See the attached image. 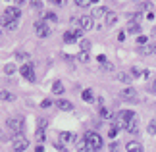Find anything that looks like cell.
<instances>
[{"label":"cell","mask_w":156,"mask_h":152,"mask_svg":"<svg viewBox=\"0 0 156 152\" xmlns=\"http://www.w3.org/2000/svg\"><path fill=\"white\" fill-rule=\"evenodd\" d=\"M141 8L145 10V12H148V14H151L152 8H154V4H152V2H143V4H141Z\"/></svg>","instance_id":"4316f807"},{"label":"cell","mask_w":156,"mask_h":152,"mask_svg":"<svg viewBox=\"0 0 156 152\" xmlns=\"http://www.w3.org/2000/svg\"><path fill=\"white\" fill-rule=\"evenodd\" d=\"M119 96H122L123 100H137V90L133 87H125L122 93H119Z\"/></svg>","instance_id":"ba28073f"},{"label":"cell","mask_w":156,"mask_h":152,"mask_svg":"<svg viewBox=\"0 0 156 152\" xmlns=\"http://www.w3.org/2000/svg\"><path fill=\"white\" fill-rule=\"evenodd\" d=\"M44 125H46V119H39V129H43Z\"/></svg>","instance_id":"b9f144b4"},{"label":"cell","mask_w":156,"mask_h":152,"mask_svg":"<svg viewBox=\"0 0 156 152\" xmlns=\"http://www.w3.org/2000/svg\"><path fill=\"white\" fill-rule=\"evenodd\" d=\"M20 16H21V12H20L17 6H10V8H6L4 14H2L4 19H17V21H20Z\"/></svg>","instance_id":"5b68a950"},{"label":"cell","mask_w":156,"mask_h":152,"mask_svg":"<svg viewBox=\"0 0 156 152\" xmlns=\"http://www.w3.org/2000/svg\"><path fill=\"white\" fill-rule=\"evenodd\" d=\"M137 44H147V37H145V35H139V37H137Z\"/></svg>","instance_id":"836d02e7"},{"label":"cell","mask_w":156,"mask_h":152,"mask_svg":"<svg viewBox=\"0 0 156 152\" xmlns=\"http://www.w3.org/2000/svg\"><path fill=\"white\" fill-rule=\"evenodd\" d=\"M35 33H37V37H41V39H44V37L50 35V29H48V25H46L44 19L35 21Z\"/></svg>","instance_id":"3957f363"},{"label":"cell","mask_w":156,"mask_h":152,"mask_svg":"<svg viewBox=\"0 0 156 152\" xmlns=\"http://www.w3.org/2000/svg\"><path fill=\"white\" fill-rule=\"evenodd\" d=\"M29 4H31L33 10H41V8H43V0H31Z\"/></svg>","instance_id":"484cf974"},{"label":"cell","mask_w":156,"mask_h":152,"mask_svg":"<svg viewBox=\"0 0 156 152\" xmlns=\"http://www.w3.org/2000/svg\"><path fill=\"white\" fill-rule=\"evenodd\" d=\"M6 125H8L12 131H16V135H20V133L23 131V121L20 118H10L8 121H6Z\"/></svg>","instance_id":"8992f818"},{"label":"cell","mask_w":156,"mask_h":152,"mask_svg":"<svg viewBox=\"0 0 156 152\" xmlns=\"http://www.w3.org/2000/svg\"><path fill=\"white\" fill-rule=\"evenodd\" d=\"M106 14H108V10L104 8V6H100V8H97V10L93 12V19H98V17H104Z\"/></svg>","instance_id":"2e32d148"},{"label":"cell","mask_w":156,"mask_h":152,"mask_svg":"<svg viewBox=\"0 0 156 152\" xmlns=\"http://www.w3.org/2000/svg\"><path fill=\"white\" fill-rule=\"evenodd\" d=\"M73 133H69V131H62V133H60V139H62V141L64 143H71V141H73Z\"/></svg>","instance_id":"ac0fdd59"},{"label":"cell","mask_w":156,"mask_h":152,"mask_svg":"<svg viewBox=\"0 0 156 152\" xmlns=\"http://www.w3.org/2000/svg\"><path fill=\"white\" fill-rule=\"evenodd\" d=\"M110 152H118V144H116V143H112V147H110Z\"/></svg>","instance_id":"7bdbcfd3"},{"label":"cell","mask_w":156,"mask_h":152,"mask_svg":"<svg viewBox=\"0 0 156 152\" xmlns=\"http://www.w3.org/2000/svg\"><path fill=\"white\" fill-rule=\"evenodd\" d=\"M125 150L127 152H143V147H141V143H137V141H129L125 144Z\"/></svg>","instance_id":"7c38bea8"},{"label":"cell","mask_w":156,"mask_h":152,"mask_svg":"<svg viewBox=\"0 0 156 152\" xmlns=\"http://www.w3.org/2000/svg\"><path fill=\"white\" fill-rule=\"evenodd\" d=\"M35 152H44V148H43V147H41V144H39V147L35 148Z\"/></svg>","instance_id":"ee69618b"},{"label":"cell","mask_w":156,"mask_h":152,"mask_svg":"<svg viewBox=\"0 0 156 152\" xmlns=\"http://www.w3.org/2000/svg\"><path fill=\"white\" fill-rule=\"evenodd\" d=\"M100 115H102L104 119H112V110H108V108H104V106H100Z\"/></svg>","instance_id":"44dd1931"},{"label":"cell","mask_w":156,"mask_h":152,"mask_svg":"<svg viewBox=\"0 0 156 152\" xmlns=\"http://www.w3.org/2000/svg\"><path fill=\"white\" fill-rule=\"evenodd\" d=\"M0 25H2L4 29H8V31H14V29H17V19H0Z\"/></svg>","instance_id":"30bf717a"},{"label":"cell","mask_w":156,"mask_h":152,"mask_svg":"<svg viewBox=\"0 0 156 152\" xmlns=\"http://www.w3.org/2000/svg\"><path fill=\"white\" fill-rule=\"evenodd\" d=\"M118 81H122V83H131V75H127V73H118Z\"/></svg>","instance_id":"603a6c76"},{"label":"cell","mask_w":156,"mask_h":152,"mask_svg":"<svg viewBox=\"0 0 156 152\" xmlns=\"http://www.w3.org/2000/svg\"><path fill=\"white\" fill-rule=\"evenodd\" d=\"M50 4H54V6H64L66 4V0H48Z\"/></svg>","instance_id":"8d00e7d4"},{"label":"cell","mask_w":156,"mask_h":152,"mask_svg":"<svg viewBox=\"0 0 156 152\" xmlns=\"http://www.w3.org/2000/svg\"><path fill=\"white\" fill-rule=\"evenodd\" d=\"M79 27L83 31H87V29L93 27V16H81L79 17Z\"/></svg>","instance_id":"9c48e42d"},{"label":"cell","mask_w":156,"mask_h":152,"mask_svg":"<svg viewBox=\"0 0 156 152\" xmlns=\"http://www.w3.org/2000/svg\"><path fill=\"white\" fill-rule=\"evenodd\" d=\"M23 2H25V0H16V4H23Z\"/></svg>","instance_id":"f6af8a7d"},{"label":"cell","mask_w":156,"mask_h":152,"mask_svg":"<svg viewBox=\"0 0 156 152\" xmlns=\"http://www.w3.org/2000/svg\"><path fill=\"white\" fill-rule=\"evenodd\" d=\"M89 4H91V0H75V6H79V8H87Z\"/></svg>","instance_id":"f546056e"},{"label":"cell","mask_w":156,"mask_h":152,"mask_svg":"<svg viewBox=\"0 0 156 152\" xmlns=\"http://www.w3.org/2000/svg\"><path fill=\"white\" fill-rule=\"evenodd\" d=\"M98 2V0H91V4H97Z\"/></svg>","instance_id":"7dc6e473"},{"label":"cell","mask_w":156,"mask_h":152,"mask_svg":"<svg viewBox=\"0 0 156 152\" xmlns=\"http://www.w3.org/2000/svg\"><path fill=\"white\" fill-rule=\"evenodd\" d=\"M152 50H154V54H156V42H154V44H152Z\"/></svg>","instance_id":"bcb514c9"},{"label":"cell","mask_w":156,"mask_h":152,"mask_svg":"<svg viewBox=\"0 0 156 152\" xmlns=\"http://www.w3.org/2000/svg\"><path fill=\"white\" fill-rule=\"evenodd\" d=\"M102 68H104V69H108V71H112V69H114V65L106 62V64H102Z\"/></svg>","instance_id":"ab89813d"},{"label":"cell","mask_w":156,"mask_h":152,"mask_svg":"<svg viewBox=\"0 0 156 152\" xmlns=\"http://www.w3.org/2000/svg\"><path fill=\"white\" fill-rule=\"evenodd\" d=\"M52 106V102L48 100V98H46V100H43V102H41V108H50Z\"/></svg>","instance_id":"74e56055"},{"label":"cell","mask_w":156,"mask_h":152,"mask_svg":"<svg viewBox=\"0 0 156 152\" xmlns=\"http://www.w3.org/2000/svg\"><path fill=\"white\" fill-rule=\"evenodd\" d=\"M12 147H14V150H16V152H23V150H27L29 141H27V139L20 133V135H16V139L12 141Z\"/></svg>","instance_id":"7a4b0ae2"},{"label":"cell","mask_w":156,"mask_h":152,"mask_svg":"<svg viewBox=\"0 0 156 152\" xmlns=\"http://www.w3.org/2000/svg\"><path fill=\"white\" fill-rule=\"evenodd\" d=\"M116 23H118V16L114 14V12H108V14H106V25L108 27H114Z\"/></svg>","instance_id":"5bb4252c"},{"label":"cell","mask_w":156,"mask_h":152,"mask_svg":"<svg viewBox=\"0 0 156 152\" xmlns=\"http://www.w3.org/2000/svg\"><path fill=\"white\" fill-rule=\"evenodd\" d=\"M52 93H54V94H62V93H64V83H62V81H54Z\"/></svg>","instance_id":"e0dca14e"},{"label":"cell","mask_w":156,"mask_h":152,"mask_svg":"<svg viewBox=\"0 0 156 152\" xmlns=\"http://www.w3.org/2000/svg\"><path fill=\"white\" fill-rule=\"evenodd\" d=\"M81 35H83V29H81V27L71 29V31H66V33H64V42H69V44H71V42L79 41Z\"/></svg>","instance_id":"277c9868"},{"label":"cell","mask_w":156,"mask_h":152,"mask_svg":"<svg viewBox=\"0 0 156 152\" xmlns=\"http://www.w3.org/2000/svg\"><path fill=\"white\" fill-rule=\"evenodd\" d=\"M148 133H151V135H156V121H152V123L148 125Z\"/></svg>","instance_id":"d590c367"},{"label":"cell","mask_w":156,"mask_h":152,"mask_svg":"<svg viewBox=\"0 0 156 152\" xmlns=\"http://www.w3.org/2000/svg\"><path fill=\"white\" fill-rule=\"evenodd\" d=\"M139 50H141V54H145V56H147V54H151V52H154V50H152V46H148V44L139 46Z\"/></svg>","instance_id":"d4e9b609"},{"label":"cell","mask_w":156,"mask_h":152,"mask_svg":"<svg viewBox=\"0 0 156 152\" xmlns=\"http://www.w3.org/2000/svg\"><path fill=\"white\" fill-rule=\"evenodd\" d=\"M58 108L60 110H64V112H69V110H73V104H71L69 100H58Z\"/></svg>","instance_id":"9a60e30c"},{"label":"cell","mask_w":156,"mask_h":152,"mask_svg":"<svg viewBox=\"0 0 156 152\" xmlns=\"http://www.w3.org/2000/svg\"><path fill=\"white\" fill-rule=\"evenodd\" d=\"M16 58H21V60H29V54H27V52H16Z\"/></svg>","instance_id":"e575fe53"},{"label":"cell","mask_w":156,"mask_h":152,"mask_svg":"<svg viewBox=\"0 0 156 152\" xmlns=\"http://www.w3.org/2000/svg\"><path fill=\"white\" fill-rule=\"evenodd\" d=\"M0 100H16V94L10 93V90H2L0 93Z\"/></svg>","instance_id":"ffe728a7"},{"label":"cell","mask_w":156,"mask_h":152,"mask_svg":"<svg viewBox=\"0 0 156 152\" xmlns=\"http://www.w3.org/2000/svg\"><path fill=\"white\" fill-rule=\"evenodd\" d=\"M20 73L23 75V77H25L27 79V81H33V79H35V71H33V64H25V65H21V69H20Z\"/></svg>","instance_id":"52a82bcc"},{"label":"cell","mask_w":156,"mask_h":152,"mask_svg":"<svg viewBox=\"0 0 156 152\" xmlns=\"http://www.w3.org/2000/svg\"><path fill=\"white\" fill-rule=\"evenodd\" d=\"M127 133H137V129H139V121H137V118H133V119H129L127 123H125V127H123Z\"/></svg>","instance_id":"8fae6325"},{"label":"cell","mask_w":156,"mask_h":152,"mask_svg":"<svg viewBox=\"0 0 156 152\" xmlns=\"http://www.w3.org/2000/svg\"><path fill=\"white\" fill-rule=\"evenodd\" d=\"M44 19H46V21H48V19H50V21H58V16L54 14V12H48V14H44Z\"/></svg>","instance_id":"f1b7e54d"},{"label":"cell","mask_w":156,"mask_h":152,"mask_svg":"<svg viewBox=\"0 0 156 152\" xmlns=\"http://www.w3.org/2000/svg\"><path fill=\"white\" fill-rule=\"evenodd\" d=\"M79 46H81V52H89V50H91V41L83 39V41L79 42Z\"/></svg>","instance_id":"7402d4cb"},{"label":"cell","mask_w":156,"mask_h":152,"mask_svg":"<svg viewBox=\"0 0 156 152\" xmlns=\"http://www.w3.org/2000/svg\"><path fill=\"white\" fill-rule=\"evenodd\" d=\"M75 147H77V152H89V147H87L85 137H83V139H77V141H75Z\"/></svg>","instance_id":"4fadbf2b"},{"label":"cell","mask_w":156,"mask_h":152,"mask_svg":"<svg viewBox=\"0 0 156 152\" xmlns=\"http://www.w3.org/2000/svg\"><path fill=\"white\" fill-rule=\"evenodd\" d=\"M83 100H87V102H91L93 100V93H91V90H83Z\"/></svg>","instance_id":"4dcf8cb0"},{"label":"cell","mask_w":156,"mask_h":152,"mask_svg":"<svg viewBox=\"0 0 156 152\" xmlns=\"http://www.w3.org/2000/svg\"><path fill=\"white\" fill-rule=\"evenodd\" d=\"M127 31L133 33V35H139V33H141V25H139V23H135V21H131L129 27H127Z\"/></svg>","instance_id":"d6986e66"},{"label":"cell","mask_w":156,"mask_h":152,"mask_svg":"<svg viewBox=\"0 0 156 152\" xmlns=\"http://www.w3.org/2000/svg\"><path fill=\"white\" fill-rule=\"evenodd\" d=\"M85 141H87L89 152H98L100 148H102V137H100L97 131H89L85 135Z\"/></svg>","instance_id":"6da1fadb"},{"label":"cell","mask_w":156,"mask_h":152,"mask_svg":"<svg viewBox=\"0 0 156 152\" xmlns=\"http://www.w3.org/2000/svg\"><path fill=\"white\" fill-rule=\"evenodd\" d=\"M97 62L102 65V64H106V56H102V54H100V56H97Z\"/></svg>","instance_id":"f35d334b"},{"label":"cell","mask_w":156,"mask_h":152,"mask_svg":"<svg viewBox=\"0 0 156 152\" xmlns=\"http://www.w3.org/2000/svg\"><path fill=\"white\" fill-rule=\"evenodd\" d=\"M35 137H37V141H39V143H43L44 139H46V137H44V131H43V129H39L37 133H35Z\"/></svg>","instance_id":"1f68e13d"},{"label":"cell","mask_w":156,"mask_h":152,"mask_svg":"<svg viewBox=\"0 0 156 152\" xmlns=\"http://www.w3.org/2000/svg\"><path fill=\"white\" fill-rule=\"evenodd\" d=\"M4 71H6L8 75H12V73L16 71V65H14V64H6V65H4Z\"/></svg>","instance_id":"83f0119b"},{"label":"cell","mask_w":156,"mask_h":152,"mask_svg":"<svg viewBox=\"0 0 156 152\" xmlns=\"http://www.w3.org/2000/svg\"><path fill=\"white\" fill-rule=\"evenodd\" d=\"M77 60H79L81 64H87V62H89V52H79V56H77Z\"/></svg>","instance_id":"cb8c5ba5"},{"label":"cell","mask_w":156,"mask_h":152,"mask_svg":"<svg viewBox=\"0 0 156 152\" xmlns=\"http://www.w3.org/2000/svg\"><path fill=\"white\" fill-rule=\"evenodd\" d=\"M131 73H133L131 77H139V68H133V69H131Z\"/></svg>","instance_id":"60d3db41"},{"label":"cell","mask_w":156,"mask_h":152,"mask_svg":"<svg viewBox=\"0 0 156 152\" xmlns=\"http://www.w3.org/2000/svg\"><path fill=\"white\" fill-rule=\"evenodd\" d=\"M116 133H118V127H116V125H112L110 129H108V137L114 139V137H116Z\"/></svg>","instance_id":"d6a6232c"}]
</instances>
